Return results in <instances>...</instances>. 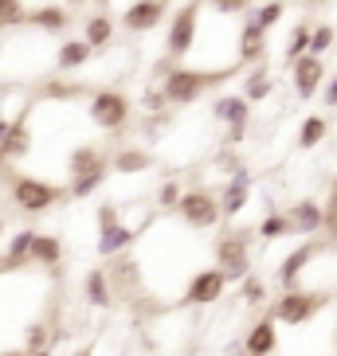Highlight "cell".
Segmentation results:
<instances>
[{
    "label": "cell",
    "instance_id": "6da1fadb",
    "mask_svg": "<svg viewBox=\"0 0 337 356\" xmlns=\"http://www.w3.org/2000/svg\"><path fill=\"white\" fill-rule=\"evenodd\" d=\"M232 74H240V67H224V71H212V67L177 63L157 86L165 90L168 106H192V102H201L208 90H216L224 79H232Z\"/></svg>",
    "mask_w": 337,
    "mask_h": 356
},
{
    "label": "cell",
    "instance_id": "7a4b0ae2",
    "mask_svg": "<svg viewBox=\"0 0 337 356\" xmlns=\"http://www.w3.org/2000/svg\"><path fill=\"white\" fill-rule=\"evenodd\" d=\"M4 184H8V200L16 204V211H24V216H43V211H52L55 204H67V200H71L67 188H55L47 180L16 172V168L4 177Z\"/></svg>",
    "mask_w": 337,
    "mask_h": 356
},
{
    "label": "cell",
    "instance_id": "3957f363",
    "mask_svg": "<svg viewBox=\"0 0 337 356\" xmlns=\"http://www.w3.org/2000/svg\"><path fill=\"white\" fill-rule=\"evenodd\" d=\"M201 12H204V0H185V4H177V8L168 12V32H165V59L168 63H185L196 51Z\"/></svg>",
    "mask_w": 337,
    "mask_h": 356
},
{
    "label": "cell",
    "instance_id": "277c9868",
    "mask_svg": "<svg viewBox=\"0 0 337 356\" xmlns=\"http://www.w3.org/2000/svg\"><path fill=\"white\" fill-rule=\"evenodd\" d=\"M86 118H91V126L102 129V134H122L130 129L134 122V102H130L126 90H118V86H98L86 95Z\"/></svg>",
    "mask_w": 337,
    "mask_h": 356
},
{
    "label": "cell",
    "instance_id": "5b68a950",
    "mask_svg": "<svg viewBox=\"0 0 337 356\" xmlns=\"http://www.w3.org/2000/svg\"><path fill=\"white\" fill-rule=\"evenodd\" d=\"M329 305V293L326 290H306V286H298V290H283L279 298L271 302V309L267 314L274 317L279 325H310L322 309Z\"/></svg>",
    "mask_w": 337,
    "mask_h": 356
},
{
    "label": "cell",
    "instance_id": "8992f818",
    "mask_svg": "<svg viewBox=\"0 0 337 356\" xmlns=\"http://www.w3.org/2000/svg\"><path fill=\"white\" fill-rule=\"evenodd\" d=\"M212 254H216V266L228 274V282L251 278V239H247V231H224L220 239L212 243Z\"/></svg>",
    "mask_w": 337,
    "mask_h": 356
},
{
    "label": "cell",
    "instance_id": "52a82bcc",
    "mask_svg": "<svg viewBox=\"0 0 337 356\" xmlns=\"http://www.w3.org/2000/svg\"><path fill=\"white\" fill-rule=\"evenodd\" d=\"M177 220L192 231H212L224 223V211H220V196L208 188H185L177 204Z\"/></svg>",
    "mask_w": 337,
    "mask_h": 356
},
{
    "label": "cell",
    "instance_id": "ba28073f",
    "mask_svg": "<svg viewBox=\"0 0 337 356\" xmlns=\"http://www.w3.org/2000/svg\"><path fill=\"white\" fill-rule=\"evenodd\" d=\"M212 122L228 126V145H240L247 137V122H251V102L243 95H216L212 98Z\"/></svg>",
    "mask_w": 337,
    "mask_h": 356
},
{
    "label": "cell",
    "instance_id": "9c48e42d",
    "mask_svg": "<svg viewBox=\"0 0 337 356\" xmlns=\"http://www.w3.org/2000/svg\"><path fill=\"white\" fill-rule=\"evenodd\" d=\"M224 290H228V274H224L220 266H201V270L185 282L180 302L189 305V309H208V305H216L224 298Z\"/></svg>",
    "mask_w": 337,
    "mask_h": 356
},
{
    "label": "cell",
    "instance_id": "30bf717a",
    "mask_svg": "<svg viewBox=\"0 0 337 356\" xmlns=\"http://www.w3.org/2000/svg\"><path fill=\"white\" fill-rule=\"evenodd\" d=\"M165 20H168V0H134V4H126L122 16H118L122 32H130V35L157 32Z\"/></svg>",
    "mask_w": 337,
    "mask_h": 356
},
{
    "label": "cell",
    "instance_id": "8fae6325",
    "mask_svg": "<svg viewBox=\"0 0 337 356\" xmlns=\"http://www.w3.org/2000/svg\"><path fill=\"white\" fill-rule=\"evenodd\" d=\"M322 251H326V243H302V247H295V251L279 262V274H274L279 286H283V290H298V286H302V274L310 270V262Z\"/></svg>",
    "mask_w": 337,
    "mask_h": 356
},
{
    "label": "cell",
    "instance_id": "7c38bea8",
    "mask_svg": "<svg viewBox=\"0 0 337 356\" xmlns=\"http://www.w3.org/2000/svg\"><path fill=\"white\" fill-rule=\"evenodd\" d=\"M32 145H36V137H32V106H24L20 114L12 118V129H8V137H4V157L16 165V161H24V157H32Z\"/></svg>",
    "mask_w": 337,
    "mask_h": 356
},
{
    "label": "cell",
    "instance_id": "4fadbf2b",
    "mask_svg": "<svg viewBox=\"0 0 337 356\" xmlns=\"http://www.w3.org/2000/svg\"><path fill=\"white\" fill-rule=\"evenodd\" d=\"M216 196H220V211H224V220H235V216H240L243 208H247V200H251V172H247V168H235L232 177H228V184H224L220 192H216Z\"/></svg>",
    "mask_w": 337,
    "mask_h": 356
},
{
    "label": "cell",
    "instance_id": "5bb4252c",
    "mask_svg": "<svg viewBox=\"0 0 337 356\" xmlns=\"http://www.w3.org/2000/svg\"><path fill=\"white\" fill-rule=\"evenodd\" d=\"M106 278H110L114 298H134V293L141 290V266H137L134 254H118V259H110Z\"/></svg>",
    "mask_w": 337,
    "mask_h": 356
},
{
    "label": "cell",
    "instance_id": "9a60e30c",
    "mask_svg": "<svg viewBox=\"0 0 337 356\" xmlns=\"http://www.w3.org/2000/svg\"><path fill=\"white\" fill-rule=\"evenodd\" d=\"M240 345H243V353H247V356H274V353H279V321H274L271 314H263L251 329H247V333H243Z\"/></svg>",
    "mask_w": 337,
    "mask_h": 356
},
{
    "label": "cell",
    "instance_id": "2e32d148",
    "mask_svg": "<svg viewBox=\"0 0 337 356\" xmlns=\"http://www.w3.org/2000/svg\"><path fill=\"white\" fill-rule=\"evenodd\" d=\"M290 79H295V95L298 98H314L326 83V59L318 55H302L295 67H290Z\"/></svg>",
    "mask_w": 337,
    "mask_h": 356
},
{
    "label": "cell",
    "instance_id": "e0dca14e",
    "mask_svg": "<svg viewBox=\"0 0 337 356\" xmlns=\"http://www.w3.org/2000/svg\"><path fill=\"white\" fill-rule=\"evenodd\" d=\"M286 220L295 227V235H318V231L326 227V208L318 204V200H295L290 208H286Z\"/></svg>",
    "mask_w": 337,
    "mask_h": 356
},
{
    "label": "cell",
    "instance_id": "ac0fdd59",
    "mask_svg": "<svg viewBox=\"0 0 337 356\" xmlns=\"http://www.w3.org/2000/svg\"><path fill=\"white\" fill-rule=\"evenodd\" d=\"M36 235H40V231H32V227H20L16 235H8L4 254H0V266H4V270H24V266H32Z\"/></svg>",
    "mask_w": 337,
    "mask_h": 356
},
{
    "label": "cell",
    "instance_id": "d6986e66",
    "mask_svg": "<svg viewBox=\"0 0 337 356\" xmlns=\"http://www.w3.org/2000/svg\"><path fill=\"white\" fill-rule=\"evenodd\" d=\"M137 235H141V227H130V223L122 220V223H114V227L98 231L95 251L102 254V259H118V254H130V247L137 243Z\"/></svg>",
    "mask_w": 337,
    "mask_h": 356
},
{
    "label": "cell",
    "instance_id": "ffe728a7",
    "mask_svg": "<svg viewBox=\"0 0 337 356\" xmlns=\"http://www.w3.org/2000/svg\"><path fill=\"white\" fill-rule=\"evenodd\" d=\"M28 28H36L40 35H63L71 28V8L67 4H40L28 16Z\"/></svg>",
    "mask_w": 337,
    "mask_h": 356
},
{
    "label": "cell",
    "instance_id": "44dd1931",
    "mask_svg": "<svg viewBox=\"0 0 337 356\" xmlns=\"http://www.w3.org/2000/svg\"><path fill=\"white\" fill-rule=\"evenodd\" d=\"M98 168H110V157L102 153V145L83 141V145H75L71 157H67V180H71V177H86V172H98Z\"/></svg>",
    "mask_w": 337,
    "mask_h": 356
},
{
    "label": "cell",
    "instance_id": "7402d4cb",
    "mask_svg": "<svg viewBox=\"0 0 337 356\" xmlns=\"http://www.w3.org/2000/svg\"><path fill=\"white\" fill-rule=\"evenodd\" d=\"M95 47L79 35V40H59V47H55V59H52V67L55 71H83L91 59H95Z\"/></svg>",
    "mask_w": 337,
    "mask_h": 356
},
{
    "label": "cell",
    "instance_id": "603a6c76",
    "mask_svg": "<svg viewBox=\"0 0 337 356\" xmlns=\"http://www.w3.org/2000/svg\"><path fill=\"white\" fill-rule=\"evenodd\" d=\"M83 298L91 309H110L118 302L114 290H110V278H106V266H91L83 274Z\"/></svg>",
    "mask_w": 337,
    "mask_h": 356
},
{
    "label": "cell",
    "instance_id": "cb8c5ba5",
    "mask_svg": "<svg viewBox=\"0 0 337 356\" xmlns=\"http://www.w3.org/2000/svg\"><path fill=\"white\" fill-rule=\"evenodd\" d=\"M114 32H118V20L110 16V12H102V8H95V12L83 20V40L91 43L95 51L110 47V43H114Z\"/></svg>",
    "mask_w": 337,
    "mask_h": 356
},
{
    "label": "cell",
    "instance_id": "d4e9b609",
    "mask_svg": "<svg viewBox=\"0 0 337 356\" xmlns=\"http://www.w3.org/2000/svg\"><path fill=\"white\" fill-rule=\"evenodd\" d=\"M110 168H114L118 177H141V172H149L153 168V153L141 145H122L110 157Z\"/></svg>",
    "mask_w": 337,
    "mask_h": 356
},
{
    "label": "cell",
    "instance_id": "484cf974",
    "mask_svg": "<svg viewBox=\"0 0 337 356\" xmlns=\"http://www.w3.org/2000/svg\"><path fill=\"white\" fill-rule=\"evenodd\" d=\"M247 102H263V98L274 95V79H271V67L259 63V67H247V79H243V90H240Z\"/></svg>",
    "mask_w": 337,
    "mask_h": 356
},
{
    "label": "cell",
    "instance_id": "4316f807",
    "mask_svg": "<svg viewBox=\"0 0 337 356\" xmlns=\"http://www.w3.org/2000/svg\"><path fill=\"white\" fill-rule=\"evenodd\" d=\"M32 262H36V266H47V270L63 266V239H59V235H52V231H40V235H36Z\"/></svg>",
    "mask_w": 337,
    "mask_h": 356
},
{
    "label": "cell",
    "instance_id": "83f0119b",
    "mask_svg": "<svg viewBox=\"0 0 337 356\" xmlns=\"http://www.w3.org/2000/svg\"><path fill=\"white\" fill-rule=\"evenodd\" d=\"M329 137V118L326 114H306L298 126V149H318Z\"/></svg>",
    "mask_w": 337,
    "mask_h": 356
},
{
    "label": "cell",
    "instance_id": "f1b7e54d",
    "mask_svg": "<svg viewBox=\"0 0 337 356\" xmlns=\"http://www.w3.org/2000/svg\"><path fill=\"white\" fill-rule=\"evenodd\" d=\"M28 16H32V8L24 0H0V35L16 32V28H28Z\"/></svg>",
    "mask_w": 337,
    "mask_h": 356
},
{
    "label": "cell",
    "instance_id": "f546056e",
    "mask_svg": "<svg viewBox=\"0 0 337 356\" xmlns=\"http://www.w3.org/2000/svg\"><path fill=\"white\" fill-rule=\"evenodd\" d=\"M110 177V168H98V172H86V177H71L67 180V196L71 200H86L91 192H98Z\"/></svg>",
    "mask_w": 337,
    "mask_h": 356
},
{
    "label": "cell",
    "instance_id": "4dcf8cb0",
    "mask_svg": "<svg viewBox=\"0 0 337 356\" xmlns=\"http://www.w3.org/2000/svg\"><path fill=\"white\" fill-rule=\"evenodd\" d=\"M286 16V0H267V4H259V8H251L247 12V20H255L263 32H271L274 24Z\"/></svg>",
    "mask_w": 337,
    "mask_h": 356
},
{
    "label": "cell",
    "instance_id": "1f68e13d",
    "mask_svg": "<svg viewBox=\"0 0 337 356\" xmlns=\"http://www.w3.org/2000/svg\"><path fill=\"white\" fill-rule=\"evenodd\" d=\"M310 32H314V24H298L290 40H286V67H295L302 55H310Z\"/></svg>",
    "mask_w": 337,
    "mask_h": 356
},
{
    "label": "cell",
    "instance_id": "d6a6232c",
    "mask_svg": "<svg viewBox=\"0 0 337 356\" xmlns=\"http://www.w3.org/2000/svg\"><path fill=\"white\" fill-rule=\"evenodd\" d=\"M286 235H295V227H290V220H286V211H267L263 223H259V239H286Z\"/></svg>",
    "mask_w": 337,
    "mask_h": 356
},
{
    "label": "cell",
    "instance_id": "836d02e7",
    "mask_svg": "<svg viewBox=\"0 0 337 356\" xmlns=\"http://www.w3.org/2000/svg\"><path fill=\"white\" fill-rule=\"evenodd\" d=\"M337 43V28L334 24H314V32H310V55H329V47Z\"/></svg>",
    "mask_w": 337,
    "mask_h": 356
},
{
    "label": "cell",
    "instance_id": "e575fe53",
    "mask_svg": "<svg viewBox=\"0 0 337 356\" xmlns=\"http://www.w3.org/2000/svg\"><path fill=\"white\" fill-rule=\"evenodd\" d=\"M240 302L251 305V309H259V305L267 302V282H263V278H255V274H251V278H243V282H240Z\"/></svg>",
    "mask_w": 337,
    "mask_h": 356
},
{
    "label": "cell",
    "instance_id": "d590c367",
    "mask_svg": "<svg viewBox=\"0 0 337 356\" xmlns=\"http://www.w3.org/2000/svg\"><path fill=\"white\" fill-rule=\"evenodd\" d=\"M180 196H185V184H180V180H173V177H168L165 184H161V188H157V208H165V211H177Z\"/></svg>",
    "mask_w": 337,
    "mask_h": 356
},
{
    "label": "cell",
    "instance_id": "8d00e7d4",
    "mask_svg": "<svg viewBox=\"0 0 337 356\" xmlns=\"http://www.w3.org/2000/svg\"><path fill=\"white\" fill-rule=\"evenodd\" d=\"M79 95H91V90H86V83H47V86H43V98H59V102L79 98Z\"/></svg>",
    "mask_w": 337,
    "mask_h": 356
},
{
    "label": "cell",
    "instance_id": "74e56055",
    "mask_svg": "<svg viewBox=\"0 0 337 356\" xmlns=\"http://www.w3.org/2000/svg\"><path fill=\"white\" fill-rule=\"evenodd\" d=\"M141 106H146V114H168V98H165V90H161V86H153V83H149L146 90H141Z\"/></svg>",
    "mask_w": 337,
    "mask_h": 356
},
{
    "label": "cell",
    "instance_id": "f35d334b",
    "mask_svg": "<svg viewBox=\"0 0 337 356\" xmlns=\"http://www.w3.org/2000/svg\"><path fill=\"white\" fill-rule=\"evenodd\" d=\"M204 4H208L212 12H220V16H247V12H251V0H204Z\"/></svg>",
    "mask_w": 337,
    "mask_h": 356
},
{
    "label": "cell",
    "instance_id": "ab89813d",
    "mask_svg": "<svg viewBox=\"0 0 337 356\" xmlns=\"http://www.w3.org/2000/svg\"><path fill=\"white\" fill-rule=\"evenodd\" d=\"M114 223H122V208H118L114 200H106V204H98V231L114 227Z\"/></svg>",
    "mask_w": 337,
    "mask_h": 356
},
{
    "label": "cell",
    "instance_id": "60d3db41",
    "mask_svg": "<svg viewBox=\"0 0 337 356\" xmlns=\"http://www.w3.org/2000/svg\"><path fill=\"white\" fill-rule=\"evenodd\" d=\"M322 98H326L329 110H337V74H334V79H326V95H322Z\"/></svg>",
    "mask_w": 337,
    "mask_h": 356
},
{
    "label": "cell",
    "instance_id": "b9f144b4",
    "mask_svg": "<svg viewBox=\"0 0 337 356\" xmlns=\"http://www.w3.org/2000/svg\"><path fill=\"white\" fill-rule=\"evenodd\" d=\"M8 129H12V118H8V114H0V145H4V137H8Z\"/></svg>",
    "mask_w": 337,
    "mask_h": 356
},
{
    "label": "cell",
    "instance_id": "7bdbcfd3",
    "mask_svg": "<svg viewBox=\"0 0 337 356\" xmlns=\"http://www.w3.org/2000/svg\"><path fill=\"white\" fill-rule=\"evenodd\" d=\"M8 172H12V161L4 157V149H0V177H8Z\"/></svg>",
    "mask_w": 337,
    "mask_h": 356
},
{
    "label": "cell",
    "instance_id": "ee69618b",
    "mask_svg": "<svg viewBox=\"0 0 337 356\" xmlns=\"http://www.w3.org/2000/svg\"><path fill=\"white\" fill-rule=\"evenodd\" d=\"M4 243H8V227H4V220H0V251H4Z\"/></svg>",
    "mask_w": 337,
    "mask_h": 356
},
{
    "label": "cell",
    "instance_id": "f6af8a7d",
    "mask_svg": "<svg viewBox=\"0 0 337 356\" xmlns=\"http://www.w3.org/2000/svg\"><path fill=\"white\" fill-rule=\"evenodd\" d=\"M67 8H83V4H91V0H63Z\"/></svg>",
    "mask_w": 337,
    "mask_h": 356
},
{
    "label": "cell",
    "instance_id": "bcb514c9",
    "mask_svg": "<svg viewBox=\"0 0 337 356\" xmlns=\"http://www.w3.org/2000/svg\"><path fill=\"white\" fill-rule=\"evenodd\" d=\"M0 356H28V353H24V348H4Z\"/></svg>",
    "mask_w": 337,
    "mask_h": 356
},
{
    "label": "cell",
    "instance_id": "7dc6e473",
    "mask_svg": "<svg viewBox=\"0 0 337 356\" xmlns=\"http://www.w3.org/2000/svg\"><path fill=\"white\" fill-rule=\"evenodd\" d=\"M71 356H95V348H79V353H71Z\"/></svg>",
    "mask_w": 337,
    "mask_h": 356
},
{
    "label": "cell",
    "instance_id": "c3c4849f",
    "mask_svg": "<svg viewBox=\"0 0 337 356\" xmlns=\"http://www.w3.org/2000/svg\"><path fill=\"white\" fill-rule=\"evenodd\" d=\"M95 4H98V8H102V12H106V4H110V0H95Z\"/></svg>",
    "mask_w": 337,
    "mask_h": 356
},
{
    "label": "cell",
    "instance_id": "681fc988",
    "mask_svg": "<svg viewBox=\"0 0 337 356\" xmlns=\"http://www.w3.org/2000/svg\"><path fill=\"white\" fill-rule=\"evenodd\" d=\"M36 356H52V348H43V353H36Z\"/></svg>",
    "mask_w": 337,
    "mask_h": 356
},
{
    "label": "cell",
    "instance_id": "f907efd6",
    "mask_svg": "<svg viewBox=\"0 0 337 356\" xmlns=\"http://www.w3.org/2000/svg\"><path fill=\"white\" fill-rule=\"evenodd\" d=\"M334 341H337V337H334Z\"/></svg>",
    "mask_w": 337,
    "mask_h": 356
},
{
    "label": "cell",
    "instance_id": "816d5d0a",
    "mask_svg": "<svg viewBox=\"0 0 337 356\" xmlns=\"http://www.w3.org/2000/svg\"><path fill=\"white\" fill-rule=\"evenodd\" d=\"M334 356H337V353H334Z\"/></svg>",
    "mask_w": 337,
    "mask_h": 356
}]
</instances>
